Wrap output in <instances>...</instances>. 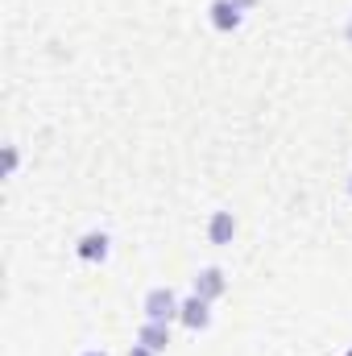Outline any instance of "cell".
<instances>
[{"mask_svg":"<svg viewBox=\"0 0 352 356\" xmlns=\"http://www.w3.org/2000/svg\"><path fill=\"white\" fill-rule=\"evenodd\" d=\"M178 311H182V298H178L170 286H154L145 298H141V315L150 323H175Z\"/></svg>","mask_w":352,"mask_h":356,"instance_id":"6da1fadb","label":"cell"},{"mask_svg":"<svg viewBox=\"0 0 352 356\" xmlns=\"http://www.w3.org/2000/svg\"><path fill=\"white\" fill-rule=\"evenodd\" d=\"M224 290H228V277H224L220 266H207V269H199V273L191 277V294H199V298H207V302L224 298Z\"/></svg>","mask_w":352,"mask_h":356,"instance_id":"7a4b0ae2","label":"cell"},{"mask_svg":"<svg viewBox=\"0 0 352 356\" xmlns=\"http://www.w3.org/2000/svg\"><path fill=\"white\" fill-rule=\"evenodd\" d=\"M178 323H182L186 332H207V327H211V302H207V298H199V294H191V298H182V311H178Z\"/></svg>","mask_w":352,"mask_h":356,"instance_id":"3957f363","label":"cell"},{"mask_svg":"<svg viewBox=\"0 0 352 356\" xmlns=\"http://www.w3.org/2000/svg\"><path fill=\"white\" fill-rule=\"evenodd\" d=\"M108 253H112V236H108V232H83V236L75 241V257L88 261V266L108 261Z\"/></svg>","mask_w":352,"mask_h":356,"instance_id":"277c9868","label":"cell"},{"mask_svg":"<svg viewBox=\"0 0 352 356\" xmlns=\"http://www.w3.org/2000/svg\"><path fill=\"white\" fill-rule=\"evenodd\" d=\"M207 21H211L216 33H232V29H241L245 8H237L232 0H211V4H207Z\"/></svg>","mask_w":352,"mask_h":356,"instance_id":"5b68a950","label":"cell"},{"mask_svg":"<svg viewBox=\"0 0 352 356\" xmlns=\"http://www.w3.org/2000/svg\"><path fill=\"white\" fill-rule=\"evenodd\" d=\"M232 236H237V216H232V211H211V220H207V241H211V245H232Z\"/></svg>","mask_w":352,"mask_h":356,"instance_id":"8992f818","label":"cell"},{"mask_svg":"<svg viewBox=\"0 0 352 356\" xmlns=\"http://www.w3.org/2000/svg\"><path fill=\"white\" fill-rule=\"evenodd\" d=\"M137 344H145L150 353L162 356L166 348H170V323H150V319H145L141 332H137Z\"/></svg>","mask_w":352,"mask_h":356,"instance_id":"52a82bcc","label":"cell"},{"mask_svg":"<svg viewBox=\"0 0 352 356\" xmlns=\"http://www.w3.org/2000/svg\"><path fill=\"white\" fill-rule=\"evenodd\" d=\"M4 170H8V175H13V170H17V149H13V145H8V149H4Z\"/></svg>","mask_w":352,"mask_h":356,"instance_id":"ba28073f","label":"cell"},{"mask_svg":"<svg viewBox=\"0 0 352 356\" xmlns=\"http://www.w3.org/2000/svg\"><path fill=\"white\" fill-rule=\"evenodd\" d=\"M129 356H158V353H150L145 344H133V348H129Z\"/></svg>","mask_w":352,"mask_h":356,"instance_id":"9c48e42d","label":"cell"},{"mask_svg":"<svg viewBox=\"0 0 352 356\" xmlns=\"http://www.w3.org/2000/svg\"><path fill=\"white\" fill-rule=\"evenodd\" d=\"M232 4H237V8H245V13H249V8H257V0H232Z\"/></svg>","mask_w":352,"mask_h":356,"instance_id":"30bf717a","label":"cell"},{"mask_svg":"<svg viewBox=\"0 0 352 356\" xmlns=\"http://www.w3.org/2000/svg\"><path fill=\"white\" fill-rule=\"evenodd\" d=\"M79 356H108V353H104V348H83Z\"/></svg>","mask_w":352,"mask_h":356,"instance_id":"8fae6325","label":"cell"},{"mask_svg":"<svg viewBox=\"0 0 352 356\" xmlns=\"http://www.w3.org/2000/svg\"><path fill=\"white\" fill-rule=\"evenodd\" d=\"M349 195H352V178H349Z\"/></svg>","mask_w":352,"mask_h":356,"instance_id":"7c38bea8","label":"cell"},{"mask_svg":"<svg viewBox=\"0 0 352 356\" xmlns=\"http://www.w3.org/2000/svg\"><path fill=\"white\" fill-rule=\"evenodd\" d=\"M349 38H352V25H349Z\"/></svg>","mask_w":352,"mask_h":356,"instance_id":"4fadbf2b","label":"cell"},{"mask_svg":"<svg viewBox=\"0 0 352 356\" xmlns=\"http://www.w3.org/2000/svg\"><path fill=\"white\" fill-rule=\"evenodd\" d=\"M344 356H352V348H349V353H344Z\"/></svg>","mask_w":352,"mask_h":356,"instance_id":"5bb4252c","label":"cell"}]
</instances>
